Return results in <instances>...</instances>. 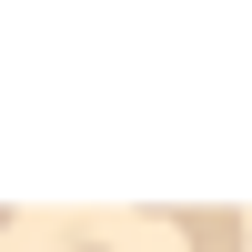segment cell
Returning a JSON list of instances; mask_svg holds the SVG:
<instances>
[{
    "instance_id": "cell-1",
    "label": "cell",
    "mask_w": 252,
    "mask_h": 252,
    "mask_svg": "<svg viewBox=\"0 0 252 252\" xmlns=\"http://www.w3.org/2000/svg\"><path fill=\"white\" fill-rule=\"evenodd\" d=\"M182 242L192 252H242V212H182Z\"/></svg>"
},
{
    "instance_id": "cell-2",
    "label": "cell",
    "mask_w": 252,
    "mask_h": 252,
    "mask_svg": "<svg viewBox=\"0 0 252 252\" xmlns=\"http://www.w3.org/2000/svg\"><path fill=\"white\" fill-rule=\"evenodd\" d=\"M71 252H111V242H71Z\"/></svg>"
}]
</instances>
